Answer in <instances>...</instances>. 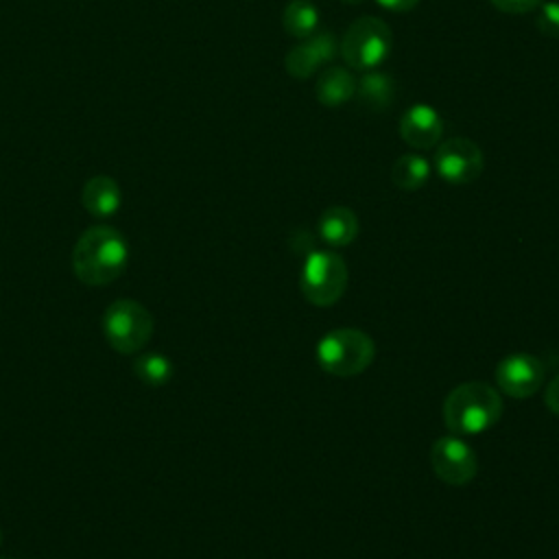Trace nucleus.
<instances>
[{
	"mask_svg": "<svg viewBox=\"0 0 559 559\" xmlns=\"http://www.w3.org/2000/svg\"><path fill=\"white\" fill-rule=\"evenodd\" d=\"M129 260L124 236L109 225L85 229L72 251L74 275L87 286H105L122 275Z\"/></svg>",
	"mask_w": 559,
	"mask_h": 559,
	"instance_id": "f257e3e1",
	"label": "nucleus"
},
{
	"mask_svg": "<svg viewBox=\"0 0 559 559\" xmlns=\"http://www.w3.org/2000/svg\"><path fill=\"white\" fill-rule=\"evenodd\" d=\"M502 415V400L487 382H465L452 389L443 402V421L456 435H478Z\"/></svg>",
	"mask_w": 559,
	"mask_h": 559,
	"instance_id": "f03ea898",
	"label": "nucleus"
},
{
	"mask_svg": "<svg viewBox=\"0 0 559 559\" xmlns=\"http://www.w3.org/2000/svg\"><path fill=\"white\" fill-rule=\"evenodd\" d=\"M376 356L373 341L356 328H338L328 332L317 345L319 365L341 378L362 373Z\"/></svg>",
	"mask_w": 559,
	"mask_h": 559,
	"instance_id": "7ed1b4c3",
	"label": "nucleus"
},
{
	"mask_svg": "<svg viewBox=\"0 0 559 559\" xmlns=\"http://www.w3.org/2000/svg\"><path fill=\"white\" fill-rule=\"evenodd\" d=\"M393 35L391 28L373 15H362L349 24L338 50L347 68L367 72L376 70L391 52Z\"/></svg>",
	"mask_w": 559,
	"mask_h": 559,
	"instance_id": "20e7f679",
	"label": "nucleus"
},
{
	"mask_svg": "<svg viewBox=\"0 0 559 559\" xmlns=\"http://www.w3.org/2000/svg\"><path fill=\"white\" fill-rule=\"evenodd\" d=\"M151 312L133 299H116L103 314V334L118 354H138L153 336Z\"/></svg>",
	"mask_w": 559,
	"mask_h": 559,
	"instance_id": "39448f33",
	"label": "nucleus"
},
{
	"mask_svg": "<svg viewBox=\"0 0 559 559\" xmlns=\"http://www.w3.org/2000/svg\"><path fill=\"white\" fill-rule=\"evenodd\" d=\"M299 286L310 304L332 306L347 286L345 260L334 251H312L301 266Z\"/></svg>",
	"mask_w": 559,
	"mask_h": 559,
	"instance_id": "423d86ee",
	"label": "nucleus"
},
{
	"mask_svg": "<svg viewBox=\"0 0 559 559\" xmlns=\"http://www.w3.org/2000/svg\"><path fill=\"white\" fill-rule=\"evenodd\" d=\"M485 168V157L480 146L469 138H448L437 146L435 170L448 183L461 186L472 183L480 177Z\"/></svg>",
	"mask_w": 559,
	"mask_h": 559,
	"instance_id": "0eeeda50",
	"label": "nucleus"
},
{
	"mask_svg": "<svg viewBox=\"0 0 559 559\" xmlns=\"http://www.w3.org/2000/svg\"><path fill=\"white\" fill-rule=\"evenodd\" d=\"M435 474L448 485H467L478 469L474 450L459 437H441L430 450Z\"/></svg>",
	"mask_w": 559,
	"mask_h": 559,
	"instance_id": "6e6552de",
	"label": "nucleus"
},
{
	"mask_svg": "<svg viewBox=\"0 0 559 559\" xmlns=\"http://www.w3.org/2000/svg\"><path fill=\"white\" fill-rule=\"evenodd\" d=\"M338 55V41L332 31H317L306 39H299L284 57V68L295 79L312 76L321 63L332 61Z\"/></svg>",
	"mask_w": 559,
	"mask_h": 559,
	"instance_id": "1a4fd4ad",
	"label": "nucleus"
},
{
	"mask_svg": "<svg viewBox=\"0 0 559 559\" xmlns=\"http://www.w3.org/2000/svg\"><path fill=\"white\" fill-rule=\"evenodd\" d=\"M496 380L507 395L528 397L544 382V365L535 356L511 354L498 362Z\"/></svg>",
	"mask_w": 559,
	"mask_h": 559,
	"instance_id": "9d476101",
	"label": "nucleus"
},
{
	"mask_svg": "<svg viewBox=\"0 0 559 559\" xmlns=\"http://www.w3.org/2000/svg\"><path fill=\"white\" fill-rule=\"evenodd\" d=\"M400 135L411 148H432L443 135L441 116L426 103H415L400 118Z\"/></svg>",
	"mask_w": 559,
	"mask_h": 559,
	"instance_id": "9b49d317",
	"label": "nucleus"
},
{
	"mask_svg": "<svg viewBox=\"0 0 559 559\" xmlns=\"http://www.w3.org/2000/svg\"><path fill=\"white\" fill-rule=\"evenodd\" d=\"M120 201H122L120 188L107 175H96V177L87 179L83 186V192H81L83 207L92 216H98V218L116 214V210L120 207Z\"/></svg>",
	"mask_w": 559,
	"mask_h": 559,
	"instance_id": "f8f14e48",
	"label": "nucleus"
},
{
	"mask_svg": "<svg viewBox=\"0 0 559 559\" xmlns=\"http://www.w3.org/2000/svg\"><path fill=\"white\" fill-rule=\"evenodd\" d=\"M314 94H317V100L325 107L345 105L356 94V76L347 68L330 66L319 74Z\"/></svg>",
	"mask_w": 559,
	"mask_h": 559,
	"instance_id": "ddd939ff",
	"label": "nucleus"
},
{
	"mask_svg": "<svg viewBox=\"0 0 559 559\" xmlns=\"http://www.w3.org/2000/svg\"><path fill=\"white\" fill-rule=\"evenodd\" d=\"M319 236L332 247H345L358 236V218L345 205H332L319 216Z\"/></svg>",
	"mask_w": 559,
	"mask_h": 559,
	"instance_id": "4468645a",
	"label": "nucleus"
},
{
	"mask_svg": "<svg viewBox=\"0 0 559 559\" xmlns=\"http://www.w3.org/2000/svg\"><path fill=\"white\" fill-rule=\"evenodd\" d=\"M360 105L369 111H384L391 100L395 98V85L391 76L378 70H367L362 76L356 81V94H354Z\"/></svg>",
	"mask_w": 559,
	"mask_h": 559,
	"instance_id": "2eb2a0df",
	"label": "nucleus"
},
{
	"mask_svg": "<svg viewBox=\"0 0 559 559\" xmlns=\"http://www.w3.org/2000/svg\"><path fill=\"white\" fill-rule=\"evenodd\" d=\"M430 177V164L419 153H404L391 166V181L400 190H419Z\"/></svg>",
	"mask_w": 559,
	"mask_h": 559,
	"instance_id": "dca6fc26",
	"label": "nucleus"
},
{
	"mask_svg": "<svg viewBox=\"0 0 559 559\" xmlns=\"http://www.w3.org/2000/svg\"><path fill=\"white\" fill-rule=\"evenodd\" d=\"M284 31L295 39H306L319 31V9L310 0H293L282 13Z\"/></svg>",
	"mask_w": 559,
	"mask_h": 559,
	"instance_id": "f3484780",
	"label": "nucleus"
},
{
	"mask_svg": "<svg viewBox=\"0 0 559 559\" xmlns=\"http://www.w3.org/2000/svg\"><path fill=\"white\" fill-rule=\"evenodd\" d=\"M133 371L140 380H144L151 386L166 384L173 376V362L164 354H144L135 358Z\"/></svg>",
	"mask_w": 559,
	"mask_h": 559,
	"instance_id": "a211bd4d",
	"label": "nucleus"
},
{
	"mask_svg": "<svg viewBox=\"0 0 559 559\" xmlns=\"http://www.w3.org/2000/svg\"><path fill=\"white\" fill-rule=\"evenodd\" d=\"M535 26L542 35L559 39V2H542L537 9Z\"/></svg>",
	"mask_w": 559,
	"mask_h": 559,
	"instance_id": "6ab92c4d",
	"label": "nucleus"
},
{
	"mask_svg": "<svg viewBox=\"0 0 559 559\" xmlns=\"http://www.w3.org/2000/svg\"><path fill=\"white\" fill-rule=\"evenodd\" d=\"M491 7H496L498 11L502 13H509V15H524V13H531V11H537L542 2L546 0H489Z\"/></svg>",
	"mask_w": 559,
	"mask_h": 559,
	"instance_id": "aec40b11",
	"label": "nucleus"
},
{
	"mask_svg": "<svg viewBox=\"0 0 559 559\" xmlns=\"http://www.w3.org/2000/svg\"><path fill=\"white\" fill-rule=\"evenodd\" d=\"M544 402L546 406L559 415V376H555L546 389V395H544Z\"/></svg>",
	"mask_w": 559,
	"mask_h": 559,
	"instance_id": "412c9836",
	"label": "nucleus"
},
{
	"mask_svg": "<svg viewBox=\"0 0 559 559\" xmlns=\"http://www.w3.org/2000/svg\"><path fill=\"white\" fill-rule=\"evenodd\" d=\"M380 7L389 9V11H395V13H404V11H411L419 4V0H376Z\"/></svg>",
	"mask_w": 559,
	"mask_h": 559,
	"instance_id": "4be33fe9",
	"label": "nucleus"
},
{
	"mask_svg": "<svg viewBox=\"0 0 559 559\" xmlns=\"http://www.w3.org/2000/svg\"><path fill=\"white\" fill-rule=\"evenodd\" d=\"M341 2H345V4H360L362 0H341Z\"/></svg>",
	"mask_w": 559,
	"mask_h": 559,
	"instance_id": "5701e85b",
	"label": "nucleus"
},
{
	"mask_svg": "<svg viewBox=\"0 0 559 559\" xmlns=\"http://www.w3.org/2000/svg\"><path fill=\"white\" fill-rule=\"evenodd\" d=\"M0 544H2V533H0Z\"/></svg>",
	"mask_w": 559,
	"mask_h": 559,
	"instance_id": "b1692460",
	"label": "nucleus"
}]
</instances>
